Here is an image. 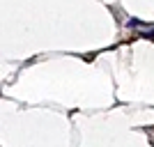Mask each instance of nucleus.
<instances>
[{"mask_svg": "<svg viewBox=\"0 0 154 147\" xmlns=\"http://www.w3.org/2000/svg\"><path fill=\"white\" fill-rule=\"evenodd\" d=\"M140 37H145V39H154V30H152V32H143Z\"/></svg>", "mask_w": 154, "mask_h": 147, "instance_id": "1", "label": "nucleus"}]
</instances>
